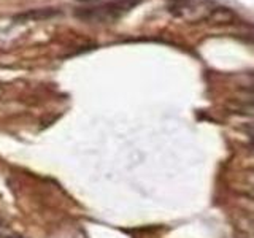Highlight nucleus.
<instances>
[{
	"label": "nucleus",
	"instance_id": "nucleus-7",
	"mask_svg": "<svg viewBox=\"0 0 254 238\" xmlns=\"http://www.w3.org/2000/svg\"><path fill=\"white\" fill-rule=\"evenodd\" d=\"M245 97H246V100L251 103V105H254V87H251V89L246 91Z\"/></svg>",
	"mask_w": 254,
	"mask_h": 238
},
{
	"label": "nucleus",
	"instance_id": "nucleus-8",
	"mask_svg": "<svg viewBox=\"0 0 254 238\" xmlns=\"http://www.w3.org/2000/svg\"><path fill=\"white\" fill-rule=\"evenodd\" d=\"M79 3H95V2H100V0H76Z\"/></svg>",
	"mask_w": 254,
	"mask_h": 238
},
{
	"label": "nucleus",
	"instance_id": "nucleus-6",
	"mask_svg": "<svg viewBox=\"0 0 254 238\" xmlns=\"http://www.w3.org/2000/svg\"><path fill=\"white\" fill-rule=\"evenodd\" d=\"M0 238H27V237H24L21 234H16V232H13V230L8 229L6 226L0 224Z\"/></svg>",
	"mask_w": 254,
	"mask_h": 238
},
{
	"label": "nucleus",
	"instance_id": "nucleus-3",
	"mask_svg": "<svg viewBox=\"0 0 254 238\" xmlns=\"http://www.w3.org/2000/svg\"><path fill=\"white\" fill-rule=\"evenodd\" d=\"M230 186H232L235 192L254 200V169L235 175L232 181H230Z\"/></svg>",
	"mask_w": 254,
	"mask_h": 238
},
{
	"label": "nucleus",
	"instance_id": "nucleus-9",
	"mask_svg": "<svg viewBox=\"0 0 254 238\" xmlns=\"http://www.w3.org/2000/svg\"><path fill=\"white\" fill-rule=\"evenodd\" d=\"M250 148L254 151V135H253V137H251V141H250Z\"/></svg>",
	"mask_w": 254,
	"mask_h": 238
},
{
	"label": "nucleus",
	"instance_id": "nucleus-4",
	"mask_svg": "<svg viewBox=\"0 0 254 238\" xmlns=\"http://www.w3.org/2000/svg\"><path fill=\"white\" fill-rule=\"evenodd\" d=\"M58 14V11L53 10V8H42V10H29L22 14L16 16V21H42V19H48L51 16Z\"/></svg>",
	"mask_w": 254,
	"mask_h": 238
},
{
	"label": "nucleus",
	"instance_id": "nucleus-2",
	"mask_svg": "<svg viewBox=\"0 0 254 238\" xmlns=\"http://www.w3.org/2000/svg\"><path fill=\"white\" fill-rule=\"evenodd\" d=\"M214 8L216 6L210 3L208 0H178L172 6V11L180 18H185L190 22H197L210 19Z\"/></svg>",
	"mask_w": 254,
	"mask_h": 238
},
{
	"label": "nucleus",
	"instance_id": "nucleus-5",
	"mask_svg": "<svg viewBox=\"0 0 254 238\" xmlns=\"http://www.w3.org/2000/svg\"><path fill=\"white\" fill-rule=\"evenodd\" d=\"M237 232L242 238H254V216H242L238 219Z\"/></svg>",
	"mask_w": 254,
	"mask_h": 238
},
{
	"label": "nucleus",
	"instance_id": "nucleus-1",
	"mask_svg": "<svg viewBox=\"0 0 254 238\" xmlns=\"http://www.w3.org/2000/svg\"><path fill=\"white\" fill-rule=\"evenodd\" d=\"M138 3V0H115L105 5L95 6V8H84V10H78L76 16L83 21L91 22H110L118 19L126 11H129L132 6Z\"/></svg>",
	"mask_w": 254,
	"mask_h": 238
}]
</instances>
